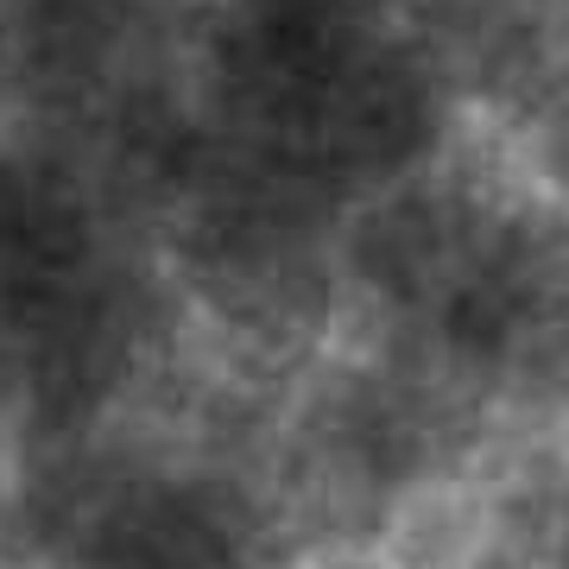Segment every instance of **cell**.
Wrapping results in <instances>:
<instances>
[{
    "instance_id": "1",
    "label": "cell",
    "mask_w": 569,
    "mask_h": 569,
    "mask_svg": "<svg viewBox=\"0 0 569 569\" xmlns=\"http://www.w3.org/2000/svg\"><path fill=\"white\" fill-rule=\"evenodd\" d=\"M348 336L449 373L512 437H569V203L468 133L342 222Z\"/></svg>"
},
{
    "instance_id": "2",
    "label": "cell",
    "mask_w": 569,
    "mask_h": 569,
    "mask_svg": "<svg viewBox=\"0 0 569 569\" xmlns=\"http://www.w3.org/2000/svg\"><path fill=\"white\" fill-rule=\"evenodd\" d=\"M183 329L140 178L58 121L0 127L7 462L133 425Z\"/></svg>"
},
{
    "instance_id": "3",
    "label": "cell",
    "mask_w": 569,
    "mask_h": 569,
    "mask_svg": "<svg viewBox=\"0 0 569 569\" xmlns=\"http://www.w3.org/2000/svg\"><path fill=\"white\" fill-rule=\"evenodd\" d=\"M183 102L209 146L348 216L475 133V102L406 0H190Z\"/></svg>"
},
{
    "instance_id": "4",
    "label": "cell",
    "mask_w": 569,
    "mask_h": 569,
    "mask_svg": "<svg viewBox=\"0 0 569 569\" xmlns=\"http://www.w3.org/2000/svg\"><path fill=\"white\" fill-rule=\"evenodd\" d=\"M512 425L449 373L348 336L279 387L260 425L266 481L317 563L392 557L500 462Z\"/></svg>"
},
{
    "instance_id": "5",
    "label": "cell",
    "mask_w": 569,
    "mask_h": 569,
    "mask_svg": "<svg viewBox=\"0 0 569 569\" xmlns=\"http://www.w3.org/2000/svg\"><path fill=\"white\" fill-rule=\"evenodd\" d=\"M342 209L197 127L152 203L183 323L279 392L348 342Z\"/></svg>"
},
{
    "instance_id": "6",
    "label": "cell",
    "mask_w": 569,
    "mask_h": 569,
    "mask_svg": "<svg viewBox=\"0 0 569 569\" xmlns=\"http://www.w3.org/2000/svg\"><path fill=\"white\" fill-rule=\"evenodd\" d=\"M58 569H323L253 449L114 425L20 462Z\"/></svg>"
},
{
    "instance_id": "7",
    "label": "cell",
    "mask_w": 569,
    "mask_h": 569,
    "mask_svg": "<svg viewBox=\"0 0 569 569\" xmlns=\"http://www.w3.org/2000/svg\"><path fill=\"white\" fill-rule=\"evenodd\" d=\"M425 526H443L430 569H569V437H526Z\"/></svg>"
},
{
    "instance_id": "8",
    "label": "cell",
    "mask_w": 569,
    "mask_h": 569,
    "mask_svg": "<svg viewBox=\"0 0 569 569\" xmlns=\"http://www.w3.org/2000/svg\"><path fill=\"white\" fill-rule=\"evenodd\" d=\"M512 127H519V140L512 146L538 164V178L569 203V26H563V39H557V51H550L545 77H538L531 102L519 108V121Z\"/></svg>"
},
{
    "instance_id": "9",
    "label": "cell",
    "mask_w": 569,
    "mask_h": 569,
    "mask_svg": "<svg viewBox=\"0 0 569 569\" xmlns=\"http://www.w3.org/2000/svg\"><path fill=\"white\" fill-rule=\"evenodd\" d=\"M0 569H58L44 512L26 488L20 462H0Z\"/></svg>"
}]
</instances>
